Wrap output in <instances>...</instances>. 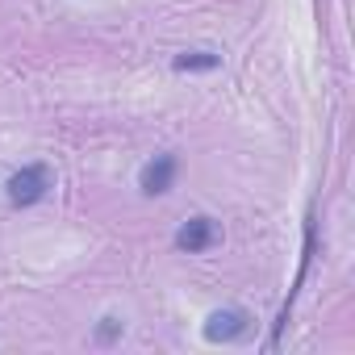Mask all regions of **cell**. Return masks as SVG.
<instances>
[{
  "mask_svg": "<svg viewBox=\"0 0 355 355\" xmlns=\"http://www.w3.org/2000/svg\"><path fill=\"white\" fill-rule=\"evenodd\" d=\"M247 330H251V313L239 309V305H230V309H214L205 318L201 334H205V343H239Z\"/></svg>",
  "mask_w": 355,
  "mask_h": 355,
  "instance_id": "2",
  "label": "cell"
},
{
  "mask_svg": "<svg viewBox=\"0 0 355 355\" xmlns=\"http://www.w3.org/2000/svg\"><path fill=\"white\" fill-rule=\"evenodd\" d=\"M51 189H55V171H51L46 163H26L21 171H13L9 180H5V197H9L13 209H30V205H38Z\"/></svg>",
  "mask_w": 355,
  "mask_h": 355,
  "instance_id": "1",
  "label": "cell"
},
{
  "mask_svg": "<svg viewBox=\"0 0 355 355\" xmlns=\"http://www.w3.org/2000/svg\"><path fill=\"white\" fill-rule=\"evenodd\" d=\"M175 171H180V163H175V155H167V150H159L155 159H146L142 171H138V189H142V197H163V193H171Z\"/></svg>",
  "mask_w": 355,
  "mask_h": 355,
  "instance_id": "3",
  "label": "cell"
},
{
  "mask_svg": "<svg viewBox=\"0 0 355 355\" xmlns=\"http://www.w3.org/2000/svg\"><path fill=\"white\" fill-rule=\"evenodd\" d=\"M218 239H222V230H218V222H214V218H205V214L189 218L180 230H175V247H180V251H189V255H201V251H209Z\"/></svg>",
  "mask_w": 355,
  "mask_h": 355,
  "instance_id": "4",
  "label": "cell"
},
{
  "mask_svg": "<svg viewBox=\"0 0 355 355\" xmlns=\"http://www.w3.org/2000/svg\"><path fill=\"white\" fill-rule=\"evenodd\" d=\"M171 67L175 71H218L222 55H214V51H184V55L171 59Z\"/></svg>",
  "mask_w": 355,
  "mask_h": 355,
  "instance_id": "5",
  "label": "cell"
},
{
  "mask_svg": "<svg viewBox=\"0 0 355 355\" xmlns=\"http://www.w3.org/2000/svg\"><path fill=\"white\" fill-rule=\"evenodd\" d=\"M117 334H121V322H117V318H101L96 338H101V343H109V338H117Z\"/></svg>",
  "mask_w": 355,
  "mask_h": 355,
  "instance_id": "6",
  "label": "cell"
}]
</instances>
